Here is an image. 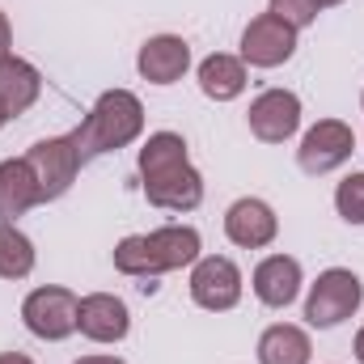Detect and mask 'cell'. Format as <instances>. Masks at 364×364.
<instances>
[{
  "label": "cell",
  "mask_w": 364,
  "mask_h": 364,
  "mask_svg": "<svg viewBox=\"0 0 364 364\" xmlns=\"http://www.w3.org/2000/svg\"><path fill=\"white\" fill-rule=\"evenodd\" d=\"M4 123H13V119H9V110L0 106V132H4Z\"/></svg>",
  "instance_id": "4316f807"
},
{
  "label": "cell",
  "mask_w": 364,
  "mask_h": 364,
  "mask_svg": "<svg viewBox=\"0 0 364 364\" xmlns=\"http://www.w3.org/2000/svg\"><path fill=\"white\" fill-rule=\"evenodd\" d=\"M73 364H127L123 356H110V352H97V356H81V360H73Z\"/></svg>",
  "instance_id": "603a6c76"
},
{
  "label": "cell",
  "mask_w": 364,
  "mask_h": 364,
  "mask_svg": "<svg viewBox=\"0 0 364 364\" xmlns=\"http://www.w3.org/2000/svg\"><path fill=\"white\" fill-rule=\"evenodd\" d=\"M255 356H259V364H309L314 360V339L296 322H272L259 335Z\"/></svg>",
  "instance_id": "ac0fdd59"
},
{
  "label": "cell",
  "mask_w": 364,
  "mask_h": 364,
  "mask_svg": "<svg viewBox=\"0 0 364 364\" xmlns=\"http://www.w3.org/2000/svg\"><path fill=\"white\" fill-rule=\"evenodd\" d=\"M364 305V279L352 267H326L305 292V322L314 331H335Z\"/></svg>",
  "instance_id": "277c9868"
},
{
  "label": "cell",
  "mask_w": 364,
  "mask_h": 364,
  "mask_svg": "<svg viewBox=\"0 0 364 364\" xmlns=\"http://www.w3.org/2000/svg\"><path fill=\"white\" fill-rule=\"evenodd\" d=\"M0 364H34L26 352H0Z\"/></svg>",
  "instance_id": "cb8c5ba5"
},
{
  "label": "cell",
  "mask_w": 364,
  "mask_h": 364,
  "mask_svg": "<svg viewBox=\"0 0 364 364\" xmlns=\"http://www.w3.org/2000/svg\"><path fill=\"white\" fill-rule=\"evenodd\" d=\"M301 288H305V272H301V259L292 255H267L250 272V292L267 309H288L301 296Z\"/></svg>",
  "instance_id": "5bb4252c"
},
{
  "label": "cell",
  "mask_w": 364,
  "mask_h": 364,
  "mask_svg": "<svg viewBox=\"0 0 364 364\" xmlns=\"http://www.w3.org/2000/svg\"><path fill=\"white\" fill-rule=\"evenodd\" d=\"M191 301L208 314H229L242 305V292H246V275L242 267L229 259V255H199L195 267H191Z\"/></svg>",
  "instance_id": "ba28073f"
},
{
  "label": "cell",
  "mask_w": 364,
  "mask_h": 364,
  "mask_svg": "<svg viewBox=\"0 0 364 364\" xmlns=\"http://www.w3.org/2000/svg\"><path fill=\"white\" fill-rule=\"evenodd\" d=\"M360 106H364V93H360Z\"/></svg>",
  "instance_id": "83f0119b"
},
{
  "label": "cell",
  "mask_w": 364,
  "mask_h": 364,
  "mask_svg": "<svg viewBox=\"0 0 364 364\" xmlns=\"http://www.w3.org/2000/svg\"><path fill=\"white\" fill-rule=\"evenodd\" d=\"M26 166H30L34 182H38V203H55V199H64L73 191V182L81 178L85 157H81V149H77V140L68 132V136L34 140L26 149Z\"/></svg>",
  "instance_id": "5b68a950"
},
{
  "label": "cell",
  "mask_w": 364,
  "mask_h": 364,
  "mask_svg": "<svg viewBox=\"0 0 364 364\" xmlns=\"http://www.w3.org/2000/svg\"><path fill=\"white\" fill-rule=\"evenodd\" d=\"M9 55H13V21L0 9V60H9Z\"/></svg>",
  "instance_id": "7402d4cb"
},
{
  "label": "cell",
  "mask_w": 364,
  "mask_h": 364,
  "mask_svg": "<svg viewBox=\"0 0 364 364\" xmlns=\"http://www.w3.org/2000/svg\"><path fill=\"white\" fill-rule=\"evenodd\" d=\"M30 208H38V182L26 157L0 161V225H17V216H26Z\"/></svg>",
  "instance_id": "e0dca14e"
},
{
  "label": "cell",
  "mask_w": 364,
  "mask_h": 364,
  "mask_svg": "<svg viewBox=\"0 0 364 364\" xmlns=\"http://www.w3.org/2000/svg\"><path fill=\"white\" fill-rule=\"evenodd\" d=\"M77 331L90 343L114 348V343H123L132 335V309L114 292H85L81 305H77Z\"/></svg>",
  "instance_id": "7c38bea8"
},
{
  "label": "cell",
  "mask_w": 364,
  "mask_h": 364,
  "mask_svg": "<svg viewBox=\"0 0 364 364\" xmlns=\"http://www.w3.org/2000/svg\"><path fill=\"white\" fill-rule=\"evenodd\" d=\"M352 352H356V364H364V326L356 331V339H352Z\"/></svg>",
  "instance_id": "d4e9b609"
},
{
  "label": "cell",
  "mask_w": 364,
  "mask_h": 364,
  "mask_svg": "<svg viewBox=\"0 0 364 364\" xmlns=\"http://www.w3.org/2000/svg\"><path fill=\"white\" fill-rule=\"evenodd\" d=\"M38 250L17 225H0V279H26L34 275Z\"/></svg>",
  "instance_id": "d6986e66"
},
{
  "label": "cell",
  "mask_w": 364,
  "mask_h": 364,
  "mask_svg": "<svg viewBox=\"0 0 364 364\" xmlns=\"http://www.w3.org/2000/svg\"><path fill=\"white\" fill-rule=\"evenodd\" d=\"M301 97L292 90H263L250 110H246V123H250V136L263 140V144H288L296 132H301Z\"/></svg>",
  "instance_id": "30bf717a"
},
{
  "label": "cell",
  "mask_w": 364,
  "mask_h": 364,
  "mask_svg": "<svg viewBox=\"0 0 364 364\" xmlns=\"http://www.w3.org/2000/svg\"><path fill=\"white\" fill-rule=\"evenodd\" d=\"M195 81H199V93L208 102H237L246 93V85H250V68L242 64V55L212 51L208 60H199Z\"/></svg>",
  "instance_id": "9a60e30c"
},
{
  "label": "cell",
  "mask_w": 364,
  "mask_h": 364,
  "mask_svg": "<svg viewBox=\"0 0 364 364\" xmlns=\"http://www.w3.org/2000/svg\"><path fill=\"white\" fill-rule=\"evenodd\" d=\"M267 13H275L279 21H288L292 30H309L322 9L314 0H267Z\"/></svg>",
  "instance_id": "44dd1931"
},
{
  "label": "cell",
  "mask_w": 364,
  "mask_h": 364,
  "mask_svg": "<svg viewBox=\"0 0 364 364\" xmlns=\"http://www.w3.org/2000/svg\"><path fill=\"white\" fill-rule=\"evenodd\" d=\"M144 136V102L132 90H106L97 93V102L90 106V114L81 119V127L73 132L81 157H106V153H119L127 144H136Z\"/></svg>",
  "instance_id": "3957f363"
},
{
  "label": "cell",
  "mask_w": 364,
  "mask_h": 364,
  "mask_svg": "<svg viewBox=\"0 0 364 364\" xmlns=\"http://www.w3.org/2000/svg\"><path fill=\"white\" fill-rule=\"evenodd\" d=\"M335 212L348 225H364V174H348L335 186Z\"/></svg>",
  "instance_id": "ffe728a7"
},
{
  "label": "cell",
  "mask_w": 364,
  "mask_h": 364,
  "mask_svg": "<svg viewBox=\"0 0 364 364\" xmlns=\"http://www.w3.org/2000/svg\"><path fill=\"white\" fill-rule=\"evenodd\" d=\"M225 237L237 250H267L279 237V216L267 199L259 195H242L225 208Z\"/></svg>",
  "instance_id": "8fae6325"
},
{
  "label": "cell",
  "mask_w": 364,
  "mask_h": 364,
  "mask_svg": "<svg viewBox=\"0 0 364 364\" xmlns=\"http://www.w3.org/2000/svg\"><path fill=\"white\" fill-rule=\"evenodd\" d=\"M136 170H140V191L153 208L161 212H195L203 203V174L191 166V153H186V136L178 132H153L144 144H140V157H136Z\"/></svg>",
  "instance_id": "6da1fadb"
},
{
  "label": "cell",
  "mask_w": 364,
  "mask_h": 364,
  "mask_svg": "<svg viewBox=\"0 0 364 364\" xmlns=\"http://www.w3.org/2000/svg\"><path fill=\"white\" fill-rule=\"evenodd\" d=\"M77 305H81V296L64 284L30 288L21 301V326L43 343H64L77 335Z\"/></svg>",
  "instance_id": "8992f818"
},
{
  "label": "cell",
  "mask_w": 364,
  "mask_h": 364,
  "mask_svg": "<svg viewBox=\"0 0 364 364\" xmlns=\"http://www.w3.org/2000/svg\"><path fill=\"white\" fill-rule=\"evenodd\" d=\"M314 4H318V9H339L343 0H314Z\"/></svg>",
  "instance_id": "484cf974"
},
{
  "label": "cell",
  "mask_w": 364,
  "mask_h": 364,
  "mask_svg": "<svg viewBox=\"0 0 364 364\" xmlns=\"http://www.w3.org/2000/svg\"><path fill=\"white\" fill-rule=\"evenodd\" d=\"M356 144H360V140H356L352 123H343V119H318V123L301 136V144H296V166H301V174H309V178H326V174H335L339 166L352 161Z\"/></svg>",
  "instance_id": "52a82bcc"
},
{
  "label": "cell",
  "mask_w": 364,
  "mask_h": 364,
  "mask_svg": "<svg viewBox=\"0 0 364 364\" xmlns=\"http://www.w3.org/2000/svg\"><path fill=\"white\" fill-rule=\"evenodd\" d=\"M199 255H203V237L195 225H161L149 233H127L110 259H114V272L127 275V279H144L140 288L149 292V288H157L153 284L157 275L195 267Z\"/></svg>",
  "instance_id": "7a4b0ae2"
},
{
  "label": "cell",
  "mask_w": 364,
  "mask_h": 364,
  "mask_svg": "<svg viewBox=\"0 0 364 364\" xmlns=\"http://www.w3.org/2000/svg\"><path fill=\"white\" fill-rule=\"evenodd\" d=\"M296 43H301V30H292L288 21H279L275 13H259L250 17V26L242 30V64L246 68H284L292 55H296Z\"/></svg>",
  "instance_id": "9c48e42d"
},
{
  "label": "cell",
  "mask_w": 364,
  "mask_h": 364,
  "mask_svg": "<svg viewBox=\"0 0 364 364\" xmlns=\"http://www.w3.org/2000/svg\"><path fill=\"white\" fill-rule=\"evenodd\" d=\"M136 73L149 85H178L182 77L191 73V43L182 34H153L140 43L136 51Z\"/></svg>",
  "instance_id": "4fadbf2b"
},
{
  "label": "cell",
  "mask_w": 364,
  "mask_h": 364,
  "mask_svg": "<svg viewBox=\"0 0 364 364\" xmlns=\"http://www.w3.org/2000/svg\"><path fill=\"white\" fill-rule=\"evenodd\" d=\"M38 97H43V73L30 60H21V55L0 60V106L9 110V119L26 114Z\"/></svg>",
  "instance_id": "2e32d148"
}]
</instances>
